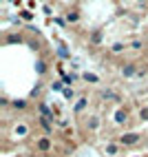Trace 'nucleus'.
<instances>
[{"label":"nucleus","mask_w":148,"mask_h":157,"mask_svg":"<svg viewBox=\"0 0 148 157\" xmlns=\"http://www.w3.org/2000/svg\"><path fill=\"white\" fill-rule=\"evenodd\" d=\"M139 140H142L139 133H124L122 137H120V144H122V146H135Z\"/></svg>","instance_id":"f257e3e1"},{"label":"nucleus","mask_w":148,"mask_h":157,"mask_svg":"<svg viewBox=\"0 0 148 157\" xmlns=\"http://www.w3.org/2000/svg\"><path fill=\"white\" fill-rule=\"evenodd\" d=\"M51 146H53V142H51L49 137H40V140L36 142V148H38L40 153H49V151H51Z\"/></svg>","instance_id":"f03ea898"},{"label":"nucleus","mask_w":148,"mask_h":157,"mask_svg":"<svg viewBox=\"0 0 148 157\" xmlns=\"http://www.w3.org/2000/svg\"><path fill=\"white\" fill-rule=\"evenodd\" d=\"M126 122H128V113H126L124 109H117V111H115V124H120V126H124Z\"/></svg>","instance_id":"7ed1b4c3"},{"label":"nucleus","mask_w":148,"mask_h":157,"mask_svg":"<svg viewBox=\"0 0 148 157\" xmlns=\"http://www.w3.org/2000/svg\"><path fill=\"white\" fill-rule=\"evenodd\" d=\"M137 73H139V71H137V67L133 64V62H128V64H124V67H122V75H124V78L137 75Z\"/></svg>","instance_id":"20e7f679"},{"label":"nucleus","mask_w":148,"mask_h":157,"mask_svg":"<svg viewBox=\"0 0 148 157\" xmlns=\"http://www.w3.org/2000/svg\"><path fill=\"white\" fill-rule=\"evenodd\" d=\"M40 113H42V117H47V120H51V122H53V111H51L44 102H40Z\"/></svg>","instance_id":"39448f33"},{"label":"nucleus","mask_w":148,"mask_h":157,"mask_svg":"<svg viewBox=\"0 0 148 157\" xmlns=\"http://www.w3.org/2000/svg\"><path fill=\"white\" fill-rule=\"evenodd\" d=\"M102 40H104V33H102V29H97V31H93V33H91V40H89V42H91V44H100Z\"/></svg>","instance_id":"423d86ee"},{"label":"nucleus","mask_w":148,"mask_h":157,"mask_svg":"<svg viewBox=\"0 0 148 157\" xmlns=\"http://www.w3.org/2000/svg\"><path fill=\"white\" fill-rule=\"evenodd\" d=\"M36 71L40 73V75H44V73H47V62L44 60H38L36 62Z\"/></svg>","instance_id":"0eeeda50"},{"label":"nucleus","mask_w":148,"mask_h":157,"mask_svg":"<svg viewBox=\"0 0 148 157\" xmlns=\"http://www.w3.org/2000/svg\"><path fill=\"white\" fill-rule=\"evenodd\" d=\"M38 122H40V126H42V128H44L47 133H51V131H53V126H51V124H49L51 120H47V117H40Z\"/></svg>","instance_id":"6e6552de"},{"label":"nucleus","mask_w":148,"mask_h":157,"mask_svg":"<svg viewBox=\"0 0 148 157\" xmlns=\"http://www.w3.org/2000/svg\"><path fill=\"white\" fill-rule=\"evenodd\" d=\"M13 42H22V36L18 33V36H7L5 38V44H13Z\"/></svg>","instance_id":"1a4fd4ad"},{"label":"nucleus","mask_w":148,"mask_h":157,"mask_svg":"<svg viewBox=\"0 0 148 157\" xmlns=\"http://www.w3.org/2000/svg\"><path fill=\"white\" fill-rule=\"evenodd\" d=\"M13 109H16V111H25V109H27V100H16V102H13Z\"/></svg>","instance_id":"9d476101"},{"label":"nucleus","mask_w":148,"mask_h":157,"mask_svg":"<svg viewBox=\"0 0 148 157\" xmlns=\"http://www.w3.org/2000/svg\"><path fill=\"white\" fill-rule=\"evenodd\" d=\"M78 20H80V13L78 11H69L66 13V22H78Z\"/></svg>","instance_id":"9b49d317"},{"label":"nucleus","mask_w":148,"mask_h":157,"mask_svg":"<svg viewBox=\"0 0 148 157\" xmlns=\"http://www.w3.org/2000/svg\"><path fill=\"white\" fill-rule=\"evenodd\" d=\"M84 109H86V100L82 98V100H78V104H75V111L80 113V111H84Z\"/></svg>","instance_id":"f8f14e48"},{"label":"nucleus","mask_w":148,"mask_h":157,"mask_svg":"<svg viewBox=\"0 0 148 157\" xmlns=\"http://www.w3.org/2000/svg\"><path fill=\"white\" fill-rule=\"evenodd\" d=\"M84 80H86V82H93V84H95V82H100L97 75H93V73H84Z\"/></svg>","instance_id":"ddd939ff"},{"label":"nucleus","mask_w":148,"mask_h":157,"mask_svg":"<svg viewBox=\"0 0 148 157\" xmlns=\"http://www.w3.org/2000/svg\"><path fill=\"white\" fill-rule=\"evenodd\" d=\"M139 120H142V122H148V106H144V109L139 111Z\"/></svg>","instance_id":"4468645a"},{"label":"nucleus","mask_w":148,"mask_h":157,"mask_svg":"<svg viewBox=\"0 0 148 157\" xmlns=\"http://www.w3.org/2000/svg\"><path fill=\"white\" fill-rule=\"evenodd\" d=\"M106 153H108V155H117V146H115V144H108V146H106Z\"/></svg>","instance_id":"2eb2a0df"},{"label":"nucleus","mask_w":148,"mask_h":157,"mask_svg":"<svg viewBox=\"0 0 148 157\" xmlns=\"http://www.w3.org/2000/svg\"><path fill=\"white\" fill-rule=\"evenodd\" d=\"M89 128H91V131L97 128V117H91V120H89Z\"/></svg>","instance_id":"dca6fc26"},{"label":"nucleus","mask_w":148,"mask_h":157,"mask_svg":"<svg viewBox=\"0 0 148 157\" xmlns=\"http://www.w3.org/2000/svg\"><path fill=\"white\" fill-rule=\"evenodd\" d=\"M122 49H126V47H124L122 42H117V44H113V53H120Z\"/></svg>","instance_id":"f3484780"},{"label":"nucleus","mask_w":148,"mask_h":157,"mask_svg":"<svg viewBox=\"0 0 148 157\" xmlns=\"http://www.w3.org/2000/svg\"><path fill=\"white\" fill-rule=\"evenodd\" d=\"M62 93H64V98H66V100H71V98H73V89H64Z\"/></svg>","instance_id":"a211bd4d"},{"label":"nucleus","mask_w":148,"mask_h":157,"mask_svg":"<svg viewBox=\"0 0 148 157\" xmlns=\"http://www.w3.org/2000/svg\"><path fill=\"white\" fill-rule=\"evenodd\" d=\"M53 91H64L62 89V82H53Z\"/></svg>","instance_id":"6ab92c4d"},{"label":"nucleus","mask_w":148,"mask_h":157,"mask_svg":"<svg viewBox=\"0 0 148 157\" xmlns=\"http://www.w3.org/2000/svg\"><path fill=\"white\" fill-rule=\"evenodd\" d=\"M58 56H60V58H69V53H66V49H60V51H58Z\"/></svg>","instance_id":"aec40b11"},{"label":"nucleus","mask_w":148,"mask_h":157,"mask_svg":"<svg viewBox=\"0 0 148 157\" xmlns=\"http://www.w3.org/2000/svg\"><path fill=\"white\" fill-rule=\"evenodd\" d=\"M22 18H25V20H31V18H33V16H31L29 11H22Z\"/></svg>","instance_id":"412c9836"},{"label":"nucleus","mask_w":148,"mask_h":157,"mask_svg":"<svg viewBox=\"0 0 148 157\" xmlns=\"http://www.w3.org/2000/svg\"><path fill=\"white\" fill-rule=\"evenodd\" d=\"M137 2H146V0H137Z\"/></svg>","instance_id":"4be33fe9"}]
</instances>
